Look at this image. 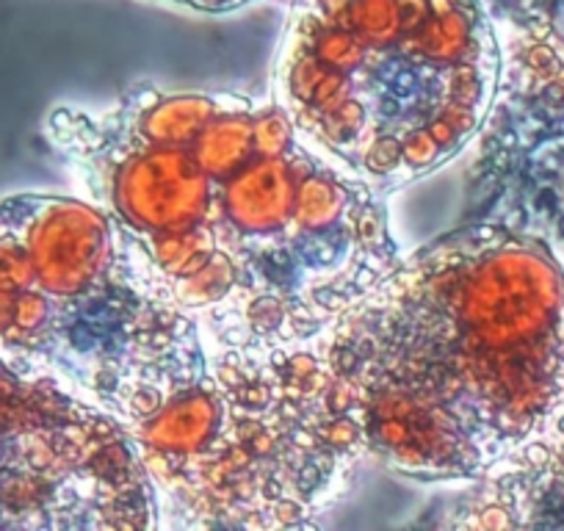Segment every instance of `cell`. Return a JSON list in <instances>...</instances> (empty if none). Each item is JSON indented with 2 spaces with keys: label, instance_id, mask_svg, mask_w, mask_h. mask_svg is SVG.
<instances>
[{
  "label": "cell",
  "instance_id": "cell-1",
  "mask_svg": "<svg viewBox=\"0 0 564 531\" xmlns=\"http://www.w3.org/2000/svg\"><path fill=\"white\" fill-rule=\"evenodd\" d=\"M45 139L214 346L313 344L401 258L382 194L274 100L139 84Z\"/></svg>",
  "mask_w": 564,
  "mask_h": 531
},
{
  "label": "cell",
  "instance_id": "cell-2",
  "mask_svg": "<svg viewBox=\"0 0 564 531\" xmlns=\"http://www.w3.org/2000/svg\"><path fill=\"white\" fill-rule=\"evenodd\" d=\"M318 346L366 457L468 485L564 402V266L545 232L465 219L395 260Z\"/></svg>",
  "mask_w": 564,
  "mask_h": 531
},
{
  "label": "cell",
  "instance_id": "cell-3",
  "mask_svg": "<svg viewBox=\"0 0 564 531\" xmlns=\"http://www.w3.org/2000/svg\"><path fill=\"white\" fill-rule=\"evenodd\" d=\"M271 100L300 137L399 192L457 159L496 102L498 42L481 0H294Z\"/></svg>",
  "mask_w": 564,
  "mask_h": 531
},
{
  "label": "cell",
  "instance_id": "cell-4",
  "mask_svg": "<svg viewBox=\"0 0 564 531\" xmlns=\"http://www.w3.org/2000/svg\"><path fill=\"white\" fill-rule=\"evenodd\" d=\"M0 357L128 430L208 371L210 344L106 210L14 194L0 199Z\"/></svg>",
  "mask_w": 564,
  "mask_h": 531
},
{
  "label": "cell",
  "instance_id": "cell-5",
  "mask_svg": "<svg viewBox=\"0 0 564 531\" xmlns=\"http://www.w3.org/2000/svg\"><path fill=\"white\" fill-rule=\"evenodd\" d=\"M161 525L302 529L344 498L366 457L318 340L210 344L208 371L128 426Z\"/></svg>",
  "mask_w": 564,
  "mask_h": 531
},
{
  "label": "cell",
  "instance_id": "cell-6",
  "mask_svg": "<svg viewBox=\"0 0 564 531\" xmlns=\"http://www.w3.org/2000/svg\"><path fill=\"white\" fill-rule=\"evenodd\" d=\"M133 437L100 404L0 357V529H159Z\"/></svg>",
  "mask_w": 564,
  "mask_h": 531
},
{
  "label": "cell",
  "instance_id": "cell-7",
  "mask_svg": "<svg viewBox=\"0 0 564 531\" xmlns=\"http://www.w3.org/2000/svg\"><path fill=\"white\" fill-rule=\"evenodd\" d=\"M498 89L468 172L465 219L564 236V0H481Z\"/></svg>",
  "mask_w": 564,
  "mask_h": 531
},
{
  "label": "cell",
  "instance_id": "cell-8",
  "mask_svg": "<svg viewBox=\"0 0 564 531\" xmlns=\"http://www.w3.org/2000/svg\"><path fill=\"white\" fill-rule=\"evenodd\" d=\"M443 525L454 529H536L564 525V402L531 441L468 481Z\"/></svg>",
  "mask_w": 564,
  "mask_h": 531
},
{
  "label": "cell",
  "instance_id": "cell-9",
  "mask_svg": "<svg viewBox=\"0 0 564 531\" xmlns=\"http://www.w3.org/2000/svg\"><path fill=\"white\" fill-rule=\"evenodd\" d=\"M172 3H181V7L197 9V12L225 14V12H236V9L249 7V3H258V0H172ZM280 3H282V0H280ZM285 3H294V0H285Z\"/></svg>",
  "mask_w": 564,
  "mask_h": 531
}]
</instances>
